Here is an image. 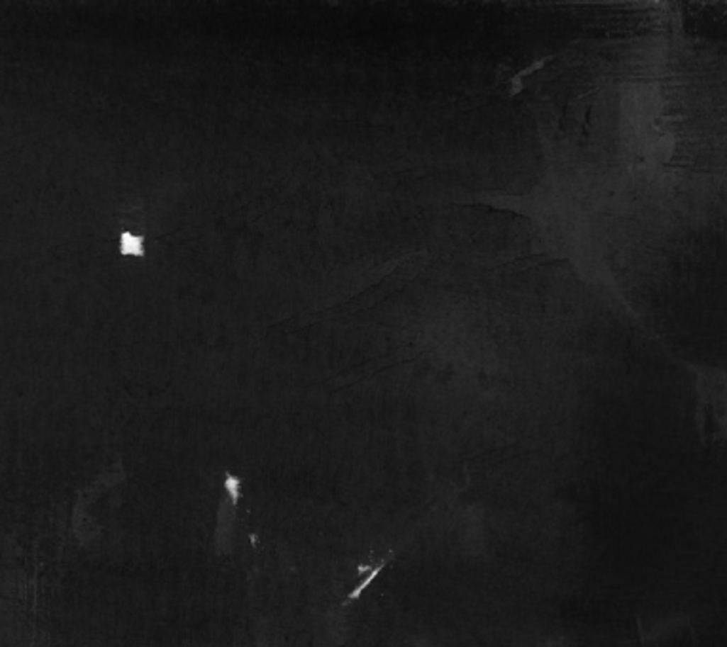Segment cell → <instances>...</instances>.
Masks as SVG:
<instances>
[{
  "instance_id": "6da1fadb",
  "label": "cell",
  "mask_w": 727,
  "mask_h": 647,
  "mask_svg": "<svg viewBox=\"0 0 727 647\" xmlns=\"http://www.w3.org/2000/svg\"><path fill=\"white\" fill-rule=\"evenodd\" d=\"M386 564H387V558H386V560H382L380 564H378V566H374V568H370V573H369V575L365 577L363 581L359 583L357 587H355V590H352V592H350V595H348V602H353V600H357L359 596L363 595V590H365V588L369 587L370 583L374 581V577H376V575H378V573H380V571H382V570H384V568H386Z\"/></svg>"
},
{
  "instance_id": "7a4b0ae2",
  "label": "cell",
  "mask_w": 727,
  "mask_h": 647,
  "mask_svg": "<svg viewBox=\"0 0 727 647\" xmlns=\"http://www.w3.org/2000/svg\"><path fill=\"white\" fill-rule=\"evenodd\" d=\"M120 249L128 254H143V240L141 237H129V235H123L122 243H120Z\"/></svg>"
},
{
  "instance_id": "3957f363",
  "label": "cell",
  "mask_w": 727,
  "mask_h": 647,
  "mask_svg": "<svg viewBox=\"0 0 727 647\" xmlns=\"http://www.w3.org/2000/svg\"><path fill=\"white\" fill-rule=\"evenodd\" d=\"M224 486H226V490H228V494H230V500H232V505H238V501H240V488H241V480L238 477H234V475H226V478H224Z\"/></svg>"
}]
</instances>
